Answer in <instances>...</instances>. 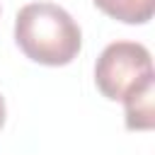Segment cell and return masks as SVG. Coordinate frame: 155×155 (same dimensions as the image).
<instances>
[{"label":"cell","mask_w":155,"mask_h":155,"mask_svg":"<svg viewBox=\"0 0 155 155\" xmlns=\"http://www.w3.org/2000/svg\"><path fill=\"white\" fill-rule=\"evenodd\" d=\"M5 116H7V109H5V97L0 94V128L5 126Z\"/></svg>","instance_id":"obj_5"},{"label":"cell","mask_w":155,"mask_h":155,"mask_svg":"<svg viewBox=\"0 0 155 155\" xmlns=\"http://www.w3.org/2000/svg\"><path fill=\"white\" fill-rule=\"evenodd\" d=\"M155 85L140 90L138 94L128 97L124 102V111H126V128L131 131H150L155 124Z\"/></svg>","instance_id":"obj_4"},{"label":"cell","mask_w":155,"mask_h":155,"mask_svg":"<svg viewBox=\"0 0 155 155\" xmlns=\"http://www.w3.org/2000/svg\"><path fill=\"white\" fill-rule=\"evenodd\" d=\"M19 51L41 65H68L82 48V31L73 15L56 2H29L15 17Z\"/></svg>","instance_id":"obj_1"},{"label":"cell","mask_w":155,"mask_h":155,"mask_svg":"<svg viewBox=\"0 0 155 155\" xmlns=\"http://www.w3.org/2000/svg\"><path fill=\"white\" fill-rule=\"evenodd\" d=\"M104 15L124 24H145L155 15V0H92Z\"/></svg>","instance_id":"obj_3"},{"label":"cell","mask_w":155,"mask_h":155,"mask_svg":"<svg viewBox=\"0 0 155 155\" xmlns=\"http://www.w3.org/2000/svg\"><path fill=\"white\" fill-rule=\"evenodd\" d=\"M94 85L111 102H126L155 85L153 56L138 41H111L94 63Z\"/></svg>","instance_id":"obj_2"}]
</instances>
